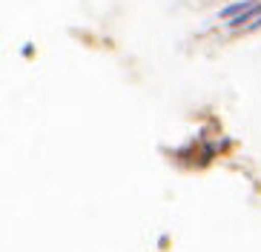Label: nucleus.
Here are the masks:
<instances>
[{"instance_id":"obj_2","label":"nucleus","mask_w":261,"mask_h":252,"mask_svg":"<svg viewBox=\"0 0 261 252\" xmlns=\"http://www.w3.org/2000/svg\"><path fill=\"white\" fill-rule=\"evenodd\" d=\"M258 26H261V12H258V15H255V17H253V20H250V23H247V26H244V29H241V32H255V29H258Z\"/></svg>"},{"instance_id":"obj_1","label":"nucleus","mask_w":261,"mask_h":252,"mask_svg":"<svg viewBox=\"0 0 261 252\" xmlns=\"http://www.w3.org/2000/svg\"><path fill=\"white\" fill-rule=\"evenodd\" d=\"M255 6H258V0H236V3H230L227 9H221V12H218V17L230 23L232 17L244 15V12H250V9H255Z\"/></svg>"}]
</instances>
